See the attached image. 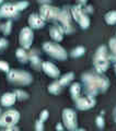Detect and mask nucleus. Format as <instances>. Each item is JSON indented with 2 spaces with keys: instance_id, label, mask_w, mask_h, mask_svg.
Listing matches in <instances>:
<instances>
[{
  "instance_id": "obj_30",
  "label": "nucleus",
  "mask_w": 116,
  "mask_h": 131,
  "mask_svg": "<svg viewBox=\"0 0 116 131\" xmlns=\"http://www.w3.org/2000/svg\"><path fill=\"white\" fill-rule=\"evenodd\" d=\"M35 129H36L37 131H42V130L44 129V121L41 120V119L36 120V121H35Z\"/></svg>"
},
{
  "instance_id": "obj_37",
  "label": "nucleus",
  "mask_w": 116,
  "mask_h": 131,
  "mask_svg": "<svg viewBox=\"0 0 116 131\" xmlns=\"http://www.w3.org/2000/svg\"><path fill=\"white\" fill-rule=\"evenodd\" d=\"M86 1H88V0H78V3H79L80 6H84L86 3Z\"/></svg>"
},
{
  "instance_id": "obj_38",
  "label": "nucleus",
  "mask_w": 116,
  "mask_h": 131,
  "mask_svg": "<svg viewBox=\"0 0 116 131\" xmlns=\"http://www.w3.org/2000/svg\"><path fill=\"white\" fill-rule=\"evenodd\" d=\"M113 116H114V120L116 122V107L114 108V112H113Z\"/></svg>"
},
{
  "instance_id": "obj_36",
  "label": "nucleus",
  "mask_w": 116,
  "mask_h": 131,
  "mask_svg": "<svg viewBox=\"0 0 116 131\" xmlns=\"http://www.w3.org/2000/svg\"><path fill=\"white\" fill-rule=\"evenodd\" d=\"M56 129H57V130H64V129H65V126L61 125V124H58V125L56 126Z\"/></svg>"
},
{
  "instance_id": "obj_17",
  "label": "nucleus",
  "mask_w": 116,
  "mask_h": 131,
  "mask_svg": "<svg viewBox=\"0 0 116 131\" xmlns=\"http://www.w3.org/2000/svg\"><path fill=\"white\" fill-rule=\"evenodd\" d=\"M49 35H51V37L54 42L59 43L64 38V30L61 28L60 25H54L49 30Z\"/></svg>"
},
{
  "instance_id": "obj_12",
  "label": "nucleus",
  "mask_w": 116,
  "mask_h": 131,
  "mask_svg": "<svg viewBox=\"0 0 116 131\" xmlns=\"http://www.w3.org/2000/svg\"><path fill=\"white\" fill-rule=\"evenodd\" d=\"M95 98L92 96H80L78 97L76 101H74V104H76V107L79 110H88L93 108L95 106Z\"/></svg>"
},
{
  "instance_id": "obj_13",
  "label": "nucleus",
  "mask_w": 116,
  "mask_h": 131,
  "mask_svg": "<svg viewBox=\"0 0 116 131\" xmlns=\"http://www.w3.org/2000/svg\"><path fill=\"white\" fill-rule=\"evenodd\" d=\"M42 70L45 72V74H47L51 78H54V79H57L60 75V70L54 63L49 62V61H43Z\"/></svg>"
},
{
  "instance_id": "obj_27",
  "label": "nucleus",
  "mask_w": 116,
  "mask_h": 131,
  "mask_svg": "<svg viewBox=\"0 0 116 131\" xmlns=\"http://www.w3.org/2000/svg\"><path fill=\"white\" fill-rule=\"evenodd\" d=\"M14 5L19 11H23L28 7V2L27 1H18V2H15Z\"/></svg>"
},
{
  "instance_id": "obj_9",
  "label": "nucleus",
  "mask_w": 116,
  "mask_h": 131,
  "mask_svg": "<svg viewBox=\"0 0 116 131\" xmlns=\"http://www.w3.org/2000/svg\"><path fill=\"white\" fill-rule=\"evenodd\" d=\"M59 10L60 8L53 7L51 5H42L40 8V15L45 22H49V21L56 22Z\"/></svg>"
},
{
  "instance_id": "obj_18",
  "label": "nucleus",
  "mask_w": 116,
  "mask_h": 131,
  "mask_svg": "<svg viewBox=\"0 0 116 131\" xmlns=\"http://www.w3.org/2000/svg\"><path fill=\"white\" fill-rule=\"evenodd\" d=\"M15 56H16V59L23 64L26 63L28 61V52L26 51V49H24L23 47H20V48L16 49Z\"/></svg>"
},
{
  "instance_id": "obj_39",
  "label": "nucleus",
  "mask_w": 116,
  "mask_h": 131,
  "mask_svg": "<svg viewBox=\"0 0 116 131\" xmlns=\"http://www.w3.org/2000/svg\"><path fill=\"white\" fill-rule=\"evenodd\" d=\"M114 69H115V74H116V63L114 64Z\"/></svg>"
},
{
  "instance_id": "obj_31",
  "label": "nucleus",
  "mask_w": 116,
  "mask_h": 131,
  "mask_svg": "<svg viewBox=\"0 0 116 131\" xmlns=\"http://www.w3.org/2000/svg\"><path fill=\"white\" fill-rule=\"evenodd\" d=\"M48 116H49V113H48V110L44 109L43 112L40 114V119H41V120H43V121H45V120H47Z\"/></svg>"
},
{
  "instance_id": "obj_5",
  "label": "nucleus",
  "mask_w": 116,
  "mask_h": 131,
  "mask_svg": "<svg viewBox=\"0 0 116 131\" xmlns=\"http://www.w3.org/2000/svg\"><path fill=\"white\" fill-rule=\"evenodd\" d=\"M56 22L60 24L61 28L64 30V33H70L73 32V26H72V16H71V12L68 8H60L59 13H58Z\"/></svg>"
},
{
  "instance_id": "obj_16",
  "label": "nucleus",
  "mask_w": 116,
  "mask_h": 131,
  "mask_svg": "<svg viewBox=\"0 0 116 131\" xmlns=\"http://www.w3.org/2000/svg\"><path fill=\"white\" fill-rule=\"evenodd\" d=\"M16 101V96L13 92H7L2 94L1 98H0V103L3 107H11L12 105H14Z\"/></svg>"
},
{
  "instance_id": "obj_24",
  "label": "nucleus",
  "mask_w": 116,
  "mask_h": 131,
  "mask_svg": "<svg viewBox=\"0 0 116 131\" xmlns=\"http://www.w3.org/2000/svg\"><path fill=\"white\" fill-rule=\"evenodd\" d=\"M13 93L15 94V96H16V100H19V101H25L28 98V94L25 92V91H23V90H20V89H15Z\"/></svg>"
},
{
  "instance_id": "obj_28",
  "label": "nucleus",
  "mask_w": 116,
  "mask_h": 131,
  "mask_svg": "<svg viewBox=\"0 0 116 131\" xmlns=\"http://www.w3.org/2000/svg\"><path fill=\"white\" fill-rule=\"evenodd\" d=\"M10 70V66L9 63L7 62V61L5 60H0V71H2V72H9Z\"/></svg>"
},
{
  "instance_id": "obj_40",
  "label": "nucleus",
  "mask_w": 116,
  "mask_h": 131,
  "mask_svg": "<svg viewBox=\"0 0 116 131\" xmlns=\"http://www.w3.org/2000/svg\"><path fill=\"white\" fill-rule=\"evenodd\" d=\"M3 2V0H0V5H1V3Z\"/></svg>"
},
{
  "instance_id": "obj_1",
  "label": "nucleus",
  "mask_w": 116,
  "mask_h": 131,
  "mask_svg": "<svg viewBox=\"0 0 116 131\" xmlns=\"http://www.w3.org/2000/svg\"><path fill=\"white\" fill-rule=\"evenodd\" d=\"M81 82L83 84L85 95L95 97L99 93L107 91L110 81L106 77L99 72H85L81 74Z\"/></svg>"
},
{
  "instance_id": "obj_34",
  "label": "nucleus",
  "mask_w": 116,
  "mask_h": 131,
  "mask_svg": "<svg viewBox=\"0 0 116 131\" xmlns=\"http://www.w3.org/2000/svg\"><path fill=\"white\" fill-rule=\"evenodd\" d=\"M6 130H19V127H16V125L10 126V127H8V128H6Z\"/></svg>"
},
{
  "instance_id": "obj_29",
  "label": "nucleus",
  "mask_w": 116,
  "mask_h": 131,
  "mask_svg": "<svg viewBox=\"0 0 116 131\" xmlns=\"http://www.w3.org/2000/svg\"><path fill=\"white\" fill-rule=\"evenodd\" d=\"M95 124H96L99 129H103V128H104V125H105L104 118H103L102 116H98L96 119H95Z\"/></svg>"
},
{
  "instance_id": "obj_21",
  "label": "nucleus",
  "mask_w": 116,
  "mask_h": 131,
  "mask_svg": "<svg viewBox=\"0 0 116 131\" xmlns=\"http://www.w3.org/2000/svg\"><path fill=\"white\" fill-rule=\"evenodd\" d=\"M61 90H63V86H61L60 83L58 81L53 82V83L49 84L48 88H47V91L51 94H54V95H58V94H60Z\"/></svg>"
},
{
  "instance_id": "obj_23",
  "label": "nucleus",
  "mask_w": 116,
  "mask_h": 131,
  "mask_svg": "<svg viewBox=\"0 0 116 131\" xmlns=\"http://www.w3.org/2000/svg\"><path fill=\"white\" fill-rule=\"evenodd\" d=\"M84 54H85V48L83 46H78L70 51V56H71L72 58H79V57L83 56Z\"/></svg>"
},
{
  "instance_id": "obj_35",
  "label": "nucleus",
  "mask_w": 116,
  "mask_h": 131,
  "mask_svg": "<svg viewBox=\"0 0 116 131\" xmlns=\"http://www.w3.org/2000/svg\"><path fill=\"white\" fill-rule=\"evenodd\" d=\"M52 0H38V2H41L42 5H49Z\"/></svg>"
},
{
  "instance_id": "obj_22",
  "label": "nucleus",
  "mask_w": 116,
  "mask_h": 131,
  "mask_svg": "<svg viewBox=\"0 0 116 131\" xmlns=\"http://www.w3.org/2000/svg\"><path fill=\"white\" fill-rule=\"evenodd\" d=\"M104 20L106 24H109V25H115L116 24V10H112L107 12L104 15Z\"/></svg>"
},
{
  "instance_id": "obj_14",
  "label": "nucleus",
  "mask_w": 116,
  "mask_h": 131,
  "mask_svg": "<svg viewBox=\"0 0 116 131\" xmlns=\"http://www.w3.org/2000/svg\"><path fill=\"white\" fill-rule=\"evenodd\" d=\"M28 26H30L32 30H40V28H43L45 26V22L44 20L41 18L40 14H36V13H32L28 16Z\"/></svg>"
},
{
  "instance_id": "obj_7",
  "label": "nucleus",
  "mask_w": 116,
  "mask_h": 131,
  "mask_svg": "<svg viewBox=\"0 0 116 131\" xmlns=\"http://www.w3.org/2000/svg\"><path fill=\"white\" fill-rule=\"evenodd\" d=\"M20 120V113L16 109H9L0 115V127L8 128L10 126H14Z\"/></svg>"
},
{
  "instance_id": "obj_25",
  "label": "nucleus",
  "mask_w": 116,
  "mask_h": 131,
  "mask_svg": "<svg viewBox=\"0 0 116 131\" xmlns=\"http://www.w3.org/2000/svg\"><path fill=\"white\" fill-rule=\"evenodd\" d=\"M0 28H1L3 35H6V36L9 35L11 33V30H12V21H11V20H8L5 24H2Z\"/></svg>"
},
{
  "instance_id": "obj_41",
  "label": "nucleus",
  "mask_w": 116,
  "mask_h": 131,
  "mask_svg": "<svg viewBox=\"0 0 116 131\" xmlns=\"http://www.w3.org/2000/svg\"><path fill=\"white\" fill-rule=\"evenodd\" d=\"M1 114H2V113H1V108H0V115H1Z\"/></svg>"
},
{
  "instance_id": "obj_3",
  "label": "nucleus",
  "mask_w": 116,
  "mask_h": 131,
  "mask_svg": "<svg viewBox=\"0 0 116 131\" xmlns=\"http://www.w3.org/2000/svg\"><path fill=\"white\" fill-rule=\"evenodd\" d=\"M93 66L94 69L99 73H104L110 66V59H109V51L104 45H101L96 49L95 54L93 56Z\"/></svg>"
},
{
  "instance_id": "obj_32",
  "label": "nucleus",
  "mask_w": 116,
  "mask_h": 131,
  "mask_svg": "<svg viewBox=\"0 0 116 131\" xmlns=\"http://www.w3.org/2000/svg\"><path fill=\"white\" fill-rule=\"evenodd\" d=\"M8 47V39L7 38H0V51Z\"/></svg>"
},
{
  "instance_id": "obj_26",
  "label": "nucleus",
  "mask_w": 116,
  "mask_h": 131,
  "mask_svg": "<svg viewBox=\"0 0 116 131\" xmlns=\"http://www.w3.org/2000/svg\"><path fill=\"white\" fill-rule=\"evenodd\" d=\"M109 47H110L111 54L116 55V37H113L109 40Z\"/></svg>"
},
{
  "instance_id": "obj_11",
  "label": "nucleus",
  "mask_w": 116,
  "mask_h": 131,
  "mask_svg": "<svg viewBox=\"0 0 116 131\" xmlns=\"http://www.w3.org/2000/svg\"><path fill=\"white\" fill-rule=\"evenodd\" d=\"M19 15H20V11L16 9L14 3L7 2L0 7V19H7V20L18 19Z\"/></svg>"
},
{
  "instance_id": "obj_6",
  "label": "nucleus",
  "mask_w": 116,
  "mask_h": 131,
  "mask_svg": "<svg viewBox=\"0 0 116 131\" xmlns=\"http://www.w3.org/2000/svg\"><path fill=\"white\" fill-rule=\"evenodd\" d=\"M70 12H71L72 19L78 24H79L82 30H86V28H89V26H90V19H89L88 14L83 11L82 6H80V5L72 6L71 9H70Z\"/></svg>"
},
{
  "instance_id": "obj_19",
  "label": "nucleus",
  "mask_w": 116,
  "mask_h": 131,
  "mask_svg": "<svg viewBox=\"0 0 116 131\" xmlns=\"http://www.w3.org/2000/svg\"><path fill=\"white\" fill-rule=\"evenodd\" d=\"M70 94H71V97H72L73 101H76L78 97H80L81 84L78 83V82H73V83L70 85Z\"/></svg>"
},
{
  "instance_id": "obj_20",
  "label": "nucleus",
  "mask_w": 116,
  "mask_h": 131,
  "mask_svg": "<svg viewBox=\"0 0 116 131\" xmlns=\"http://www.w3.org/2000/svg\"><path fill=\"white\" fill-rule=\"evenodd\" d=\"M74 79V74H73V72H68V73H66V74H64L63 77L60 78L59 80H58V82L60 83L61 86H67V85H69L71 82L73 81Z\"/></svg>"
},
{
  "instance_id": "obj_4",
  "label": "nucleus",
  "mask_w": 116,
  "mask_h": 131,
  "mask_svg": "<svg viewBox=\"0 0 116 131\" xmlns=\"http://www.w3.org/2000/svg\"><path fill=\"white\" fill-rule=\"evenodd\" d=\"M43 49L49 57L57 60H66L68 57L65 48L56 42H45L43 44Z\"/></svg>"
},
{
  "instance_id": "obj_10",
  "label": "nucleus",
  "mask_w": 116,
  "mask_h": 131,
  "mask_svg": "<svg viewBox=\"0 0 116 131\" xmlns=\"http://www.w3.org/2000/svg\"><path fill=\"white\" fill-rule=\"evenodd\" d=\"M33 40H34V34H33V30L30 26L23 27L21 31H20L19 34V43L21 45V47H23L24 49H30Z\"/></svg>"
},
{
  "instance_id": "obj_8",
  "label": "nucleus",
  "mask_w": 116,
  "mask_h": 131,
  "mask_svg": "<svg viewBox=\"0 0 116 131\" xmlns=\"http://www.w3.org/2000/svg\"><path fill=\"white\" fill-rule=\"evenodd\" d=\"M63 117V124L66 129L70 131L77 130L78 129V122H77V115L76 112L71 108H65L61 113Z\"/></svg>"
},
{
  "instance_id": "obj_15",
  "label": "nucleus",
  "mask_w": 116,
  "mask_h": 131,
  "mask_svg": "<svg viewBox=\"0 0 116 131\" xmlns=\"http://www.w3.org/2000/svg\"><path fill=\"white\" fill-rule=\"evenodd\" d=\"M28 61H30L31 63V67L34 68L35 70L40 71L41 69H42V63L43 61L41 60L38 54H37V51L35 49H32V50L28 52Z\"/></svg>"
},
{
  "instance_id": "obj_2",
  "label": "nucleus",
  "mask_w": 116,
  "mask_h": 131,
  "mask_svg": "<svg viewBox=\"0 0 116 131\" xmlns=\"http://www.w3.org/2000/svg\"><path fill=\"white\" fill-rule=\"evenodd\" d=\"M8 81L14 85H19V86H25V85H30L33 82V77L30 72L21 70V69H10L7 74Z\"/></svg>"
},
{
  "instance_id": "obj_42",
  "label": "nucleus",
  "mask_w": 116,
  "mask_h": 131,
  "mask_svg": "<svg viewBox=\"0 0 116 131\" xmlns=\"http://www.w3.org/2000/svg\"><path fill=\"white\" fill-rule=\"evenodd\" d=\"M0 27H1V26H0Z\"/></svg>"
},
{
  "instance_id": "obj_33",
  "label": "nucleus",
  "mask_w": 116,
  "mask_h": 131,
  "mask_svg": "<svg viewBox=\"0 0 116 131\" xmlns=\"http://www.w3.org/2000/svg\"><path fill=\"white\" fill-rule=\"evenodd\" d=\"M83 11L85 12V13H91V12H93V9H92V7L88 6V7H85V8H84Z\"/></svg>"
}]
</instances>
